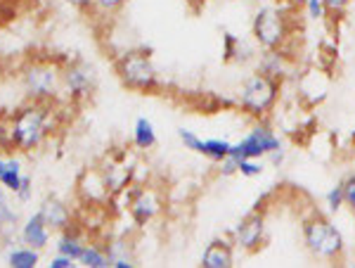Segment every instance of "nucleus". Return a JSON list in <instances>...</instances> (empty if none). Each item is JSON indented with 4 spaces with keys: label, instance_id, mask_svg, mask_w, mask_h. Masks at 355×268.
<instances>
[{
    "label": "nucleus",
    "instance_id": "obj_1",
    "mask_svg": "<svg viewBox=\"0 0 355 268\" xmlns=\"http://www.w3.org/2000/svg\"><path fill=\"white\" fill-rule=\"evenodd\" d=\"M50 131V110L41 102L24 107L17 117L12 119L10 126V142L15 147H19L21 152H31L45 140Z\"/></svg>",
    "mask_w": 355,
    "mask_h": 268
},
{
    "label": "nucleus",
    "instance_id": "obj_2",
    "mask_svg": "<svg viewBox=\"0 0 355 268\" xmlns=\"http://www.w3.org/2000/svg\"><path fill=\"white\" fill-rule=\"evenodd\" d=\"M279 98V83L277 78L268 76V74H251L249 78L239 88V107L256 119H263L275 107Z\"/></svg>",
    "mask_w": 355,
    "mask_h": 268
},
{
    "label": "nucleus",
    "instance_id": "obj_3",
    "mask_svg": "<svg viewBox=\"0 0 355 268\" xmlns=\"http://www.w3.org/2000/svg\"><path fill=\"white\" fill-rule=\"evenodd\" d=\"M303 242L308 252L322 261H331L343 252V235L329 219L313 216L303 224Z\"/></svg>",
    "mask_w": 355,
    "mask_h": 268
},
{
    "label": "nucleus",
    "instance_id": "obj_4",
    "mask_svg": "<svg viewBox=\"0 0 355 268\" xmlns=\"http://www.w3.org/2000/svg\"><path fill=\"white\" fill-rule=\"evenodd\" d=\"M251 33H254V41L259 43L263 50H279L289 36L287 15L279 8H275V5H263L254 15Z\"/></svg>",
    "mask_w": 355,
    "mask_h": 268
},
{
    "label": "nucleus",
    "instance_id": "obj_5",
    "mask_svg": "<svg viewBox=\"0 0 355 268\" xmlns=\"http://www.w3.org/2000/svg\"><path fill=\"white\" fill-rule=\"evenodd\" d=\"M119 78L123 85L133 90H152L157 85V69H154L152 60L140 50H130L121 60L116 62Z\"/></svg>",
    "mask_w": 355,
    "mask_h": 268
},
{
    "label": "nucleus",
    "instance_id": "obj_6",
    "mask_svg": "<svg viewBox=\"0 0 355 268\" xmlns=\"http://www.w3.org/2000/svg\"><path fill=\"white\" fill-rule=\"evenodd\" d=\"M277 147H282L279 135L275 133L270 126H266V124H256V126L246 133V138L234 142L232 150H230V157H234V159H261V157H268L272 150H277Z\"/></svg>",
    "mask_w": 355,
    "mask_h": 268
},
{
    "label": "nucleus",
    "instance_id": "obj_7",
    "mask_svg": "<svg viewBox=\"0 0 355 268\" xmlns=\"http://www.w3.org/2000/svg\"><path fill=\"white\" fill-rule=\"evenodd\" d=\"M57 72L48 65H33L24 72V90L33 100L53 98L57 90Z\"/></svg>",
    "mask_w": 355,
    "mask_h": 268
},
{
    "label": "nucleus",
    "instance_id": "obj_8",
    "mask_svg": "<svg viewBox=\"0 0 355 268\" xmlns=\"http://www.w3.org/2000/svg\"><path fill=\"white\" fill-rule=\"evenodd\" d=\"M62 83L71 98H85L95 88V69L85 62H73L62 74Z\"/></svg>",
    "mask_w": 355,
    "mask_h": 268
},
{
    "label": "nucleus",
    "instance_id": "obj_9",
    "mask_svg": "<svg viewBox=\"0 0 355 268\" xmlns=\"http://www.w3.org/2000/svg\"><path fill=\"white\" fill-rule=\"evenodd\" d=\"M263 235H266V216L254 212L239 221V226L234 228V244L246 249V252H254V249L261 247Z\"/></svg>",
    "mask_w": 355,
    "mask_h": 268
},
{
    "label": "nucleus",
    "instance_id": "obj_10",
    "mask_svg": "<svg viewBox=\"0 0 355 268\" xmlns=\"http://www.w3.org/2000/svg\"><path fill=\"white\" fill-rule=\"evenodd\" d=\"M159 209H162V199L154 190H137V195L130 202V216L135 219L137 226L150 224L159 214Z\"/></svg>",
    "mask_w": 355,
    "mask_h": 268
},
{
    "label": "nucleus",
    "instance_id": "obj_11",
    "mask_svg": "<svg viewBox=\"0 0 355 268\" xmlns=\"http://www.w3.org/2000/svg\"><path fill=\"white\" fill-rule=\"evenodd\" d=\"M21 240L33 249H43L50 242V228L43 221L41 214H33L24 224V228H21Z\"/></svg>",
    "mask_w": 355,
    "mask_h": 268
},
{
    "label": "nucleus",
    "instance_id": "obj_12",
    "mask_svg": "<svg viewBox=\"0 0 355 268\" xmlns=\"http://www.w3.org/2000/svg\"><path fill=\"white\" fill-rule=\"evenodd\" d=\"M43 221L48 224V228H53V231H67L69 224H71V214H69V209L64 204L60 202V199H45L41 204V212Z\"/></svg>",
    "mask_w": 355,
    "mask_h": 268
},
{
    "label": "nucleus",
    "instance_id": "obj_13",
    "mask_svg": "<svg viewBox=\"0 0 355 268\" xmlns=\"http://www.w3.org/2000/svg\"><path fill=\"white\" fill-rule=\"evenodd\" d=\"M232 261V247L225 240H214L202 254L204 268H230Z\"/></svg>",
    "mask_w": 355,
    "mask_h": 268
},
{
    "label": "nucleus",
    "instance_id": "obj_14",
    "mask_svg": "<svg viewBox=\"0 0 355 268\" xmlns=\"http://www.w3.org/2000/svg\"><path fill=\"white\" fill-rule=\"evenodd\" d=\"M289 69V65H287V57H284L279 50H266V55H261V60H259V72L261 74H268V76H272V78H279V76H284Z\"/></svg>",
    "mask_w": 355,
    "mask_h": 268
},
{
    "label": "nucleus",
    "instance_id": "obj_15",
    "mask_svg": "<svg viewBox=\"0 0 355 268\" xmlns=\"http://www.w3.org/2000/svg\"><path fill=\"white\" fill-rule=\"evenodd\" d=\"M133 142H135L137 150H150V147L157 145V131H154V124L147 117H140L135 122Z\"/></svg>",
    "mask_w": 355,
    "mask_h": 268
},
{
    "label": "nucleus",
    "instance_id": "obj_16",
    "mask_svg": "<svg viewBox=\"0 0 355 268\" xmlns=\"http://www.w3.org/2000/svg\"><path fill=\"white\" fill-rule=\"evenodd\" d=\"M230 150H232V142L220 140V138H211V140H202L197 155L209 157L211 162H223V159L230 155Z\"/></svg>",
    "mask_w": 355,
    "mask_h": 268
},
{
    "label": "nucleus",
    "instance_id": "obj_17",
    "mask_svg": "<svg viewBox=\"0 0 355 268\" xmlns=\"http://www.w3.org/2000/svg\"><path fill=\"white\" fill-rule=\"evenodd\" d=\"M8 264L12 268H36L38 266V249L28 247V244H26V247L10 249Z\"/></svg>",
    "mask_w": 355,
    "mask_h": 268
},
{
    "label": "nucleus",
    "instance_id": "obj_18",
    "mask_svg": "<svg viewBox=\"0 0 355 268\" xmlns=\"http://www.w3.org/2000/svg\"><path fill=\"white\" fill-rule=\"evenodd\" d=\"M85 244L78 235H73V233H62L60 240H57V254H64V256H71L73 261L81 259Z\"/></svg>",
    "mask_w": 355,
    "mask_h": 268
},
{
    "label": "nucleus",
    "instance_id": "obj_19",
    "mask_svg": "<svg viewBox=\"0 0 355 268\" xmlns=\"http://www.w3.org/2000/svg\"><path fill=\"white\" fill-rule=\"evenodd\" d=\"M21 181H24V174H21V164L17 162V159H8V164H5V174H3V178H0V183H3L15 195V192L19 190Z\"/></svg>",
    "mask_w": 355,
    "mask_h": 268
},
{
    "label": "nucleus",
    "instance_id": "obj_20",
    "mask_svg": "<svg viewBox=\"0 0 355 268\" xmlns=\"http://www.w3.org/2000/svg\"><path fill=\"white\" fill-rule=\"evenodd\" d=\"M78 264H83L85 268H110L112 261L107 252H102V249L93 247V244H85L81 259H78Z\"/></svg>",
    "mask_w": 355,
    "mask_h": 268
},
{
    "label": "nucleus",
    "instance_id": "obj_21",
    "mask_svg": "<svg viewBox=\"0 0 355 268\" xmlns=\"http://www.w3.org/2000/svg\"><path fill=\"white\" fill-rule=\"evenodd\" d=\"M5 190L8 187L0 183V231H12L17 226V212L10 207V199L5 195Z\"/></svg>",
    "mask_w": 355,
    "mask_h": 268
},
{
    "label": "nucleus",
    "instance_id": "obj_22",
    "mask_svg": "<svg viewBox=\"0 0 355 268\" xmlns=\"http://www.w3.org/2000/svg\"><path fill=\"white\" fill-rule=\"evenodd\" d=\"M237 171L246 178H256V176L263 174V164L259 159H237Z\"/></svg>",
    "mask_w": 355,
    "mask_h": 268
},
{
    "label": "nucleus",
    "instance_id": "obj_23",
    "mask_svg": "<svg viewBox=\"0 0 355 268\" xmlns=\"http://www.w3.org/2000/svg\"><path fill=\"white\" fill-rule=\"evenodd\" d=\"M324 204H327L329 212H339V209L346 204V199H343V185L339 183L336 187H331L327 192V197H324Z\"/></svg>",
    "mask_w": 355,
    "mask_h": 268
},
{
    "label": "nucleus",
    "instance_id": "obj_24",
    "mask_svg": "<svg viewBox=\"0 0 355 268\" xmlns=\"http://www.w3.org/2000/svg\"><path fill=\"white\" fill-rule=\"evenodd\" d=\"M178 138H180V142H182V145H185V150L199 152V145H202V138H199L197 133H192V131H187V128H178Z\"/></svg>",
    "mask_w": 355,
    "mask_h": 268
},
{
    "label": "nucleus",
    "instance_id": "obj_25",
    "mask_svg": "<svg viewBox=\"0 0 355 268\" xmlns=\"http://www.w3.org/2000/svg\"><path fill=\"white\" fill-rule=\"evenodd\" d=\"M306 12L311 19H322L324 15L329 12L327 5H324V0H308L306 3Z\"/></svg>",
    "mask_w": 355,
    "mask_h": 268
},
{
    "label": "nucleus",
    "instance_id": "obj_26",
    "mask_svg": "<svg viewBox=\"0 0 355 268\" xmlns=\"http://www.w3.org/2000/svg\"><path fill=\"white\" fill-rule=\"evenodd\" d=\"M341 185H343V199H346V204L355 212V176L346 178Z\"/></svg>",
    "mask_w": 355,
    "mask_h": 268
},
{
    "label": "nucleus",
    "instance_id": "obj_27",
    "mask_svg": "<svg viewBox=\"0 0 355 268\" xmlns=\"http://www.w3.org/2000/svg\"><path fill=\"white\" fill-rule=\"evenodd\" d=\"M125 0H93V5L102 12H116L119 8H123Z\"/></svg>",
    "mask_w": 355,
    "mask_h": 268
},
{
    "label": "nucleus",
    "instance_id": "obj_28",
    "mask_svg": "<svg viewBox=\"0 0 355 268\" xmlns=\"http://www.w3.org/2000/svg\"><path fill=\"white\" fill-rule=\"evenodd\" d=\"M15 197L19 199V202H28V197H31V178L24 176V181H21L19 190L15 192Z\"/></svg>",
    "mask_w": 355,
    "mask_h": 268
},
{
    "label": "nucleus",
    "instance_id": "obj_29",
    "mask_svg": "<svg viewBox=\"0 0 355 268\" xmlns=\"http://www.w3.org/2000/svg\"><path fill=\"white\" fill-rule=\"evenodd\" d=\"M73 266H76V261L64 254H57L53 256V261H50V268H73Z\"/></svg>",
    "mask_w": 355,
    "mask_h": 268
},
{
    "label": "nucleus",
    "instance_id": "obj_30",
    "mask_svg": "<svg viewBox=\"0 0 355 268\" xmlns=\"http://www.w3.org/2000/svg\"><path fill=\"white\" fill-rule=\"evenodd\" d=\"M220 171H223V176H232V174H237V159L227 155V157L220 162Z\"/></svg>",
    "mask_w": 355,
    "mask_h": 268
},
{
    "label": "nucleus",
    "instance_id": "obj_31",
    "mask_svg": "<svg viewBox=\"0 0 355 268\" xmlns=\"http://www.w3.org/2000/svg\"><path fill=\"white\" fill-rule=\"evenodd\" d=\"M348 3H351V0H324L329 12H341V10L348 8Z\"/></svg>",
    "mask_w": 355,
    "mask_h": 268
},
{
    "label": "nucleus",
    "instance_id": "obj_32",
    "mask_svg": "<svg viewBox=\"0 0 355 268\" xmlns=\"http://www.w3.org/2000/svg\"><path fill=\"white\" fill-rule=\"evenodd\" d=\"M69 5H73V8H78V10H85V8H90L93 5V0H67Z\"/></svg>",
    "mask_w": 355,
    "mask_h": 268
},
{
    "label": "nucleus",
    "instance_id": "obj_33",
    "mask_svg": "<svg viewBox=\"0 0 355 268\" xmlns=\"http://www.w3.org/2000/svg\"><path fill=\"white\" fill-rule=\"evenodd\" d=\"M187 3H190L192 8H202V5H206L209 0H187Z\"/></svg>",
    "mask_w": 355,
    "mask_h": 268
},
{
    "label": "nucleus",
    "instance_id": "obj_34",
    "mask_svg": "<svg viewBox=\"0 0 355 268\" xmlns=\"http://www.w3.org/2000/svg\"><path fill=\"white\" fill-rule=\"evenodd\" d=\"M5 164H8V159H0V178H3V174H5Z\"/></svg>",
    "mask_w": 355,
    "mask_h": 268
}]
</instances>
